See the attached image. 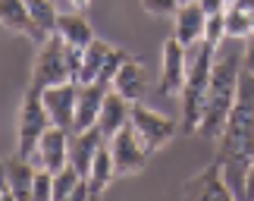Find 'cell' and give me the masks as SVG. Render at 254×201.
Returning a JSON list of instances; mask_svg holds the SVG:
<instances>
[{
	"label": "cell",
	"mask_w": 254,
	"mask_h": 201,
	"mask_svg": "<svg viewBox=\"0 0 254 201\" xmlns=\"http://www.w3.org/2000/svg\"><path fill=\"white\" fill-rule=\"evenodd\" d=\"M217 145V157L223 160V176L232 198L245 201V176L254 160V75H242V94Z\"/></svg>",
	"instance_id": "6da1fadb"
},
{
	"label": "cell",
	"mask_w": 254,
	"mask_h": 201,
	"mask_svg": "<svg viewBox=\"0 0 254 201\" xmlns=\"http://www.w3.org/2000/svg\"><path fill=\"white\" fill-rule=\"evenodd\" d=\"M242 51H232V38H226L217 47L213 57V75H210V91H207V107L201 117V135L220 138L223 129L229 123V113L236 107L239 94H242Z\"/></svg>",
	"instance_id": "7a4b0ae2"
},
{
	"label": "cell",
	"mask_w": 254,
	"mask_h": 201,
	"mask_svg": "<svg viewBox=\"0 0 254 201\" xmlns=\"http://www.w3.org/2000/svg\"><path fill=\"white\" fill-rule=\"evenodd\" d=\"M213 57H217V47H210L207 41L189 47V75H185V88L179 94L185 135L201 129V117H204L207 91H210V75H213Z\"/></svg>",
	"instance_id": "3957f363"
},
{
	"label": "cell",
	"mask_w": 254,
	"mask_h": 201,
	"mask_svg": "<svg viewBox=\"0 0 254 201\" xmlns=\"http://www.w3.org/2000/svg\"><path fill=\"white\" fill-rule=\"evenodd\" d=\"M51 113L44 107V98H41V88L28 85L25 94H22V104H19V123H16V151L22 157H32L38 141L47 129H51Z\"/></svg>",
	"instance_id": "277c9868"
},
{
	"label": "cell",
	"mask_w": 254,
	"mask_h": 201,
	"mask_svg": "<svg viewBox=\"0 0 254 201\" xmlns=\"http://www.w3.org/2000/svg\"><path fill=\"white\" fill-rule=\"evenodd\" d=\"M60 82H72V66H69V47L60 35H51L44 44H38V57L32 63V82L35 88H51Z\"/></svg>",
	"instance_id": "5b68a950"
},
{
	"label": "cell",
	"mask_w": 254,
	"mask_h": 201,
	"mask_svg": "<svg viewBox=\"0 0 254 201\" xmlns=\"http://www.w3.org/2000/svg\"><path fill=\"white\" fill-rule=\"evenodd\" d=\"M129 126L135 129V135L141 138V145L148 148V154H157L160 148H167L170 141L176 138V132L182 126L163 113L144 107V104H132V117H129Z\"/></svg>",
	"instance_id": "8992f818"
},
{
	"label": "cell",
	"mask_w": 254,
	"mask_h": 201,
	"mask_svg": "<svg viewBox=\"0 0 254 201\" xmlns=\"http://www.w3.org/2000/svg\"><path fill=\"white\" fill-rule=\"evenodd\" d=\"M189 75V47L176 38H167L160 51V94L163 98H179Z\"/></svg>",
	"instance_id": "52a82bcc"
},
{
	"label": "cell",
	"mask_w": 254,
	"mask_h": 201,
	"mask_svg": "<svg viewBox=\"0 0 254 201\" xmlns=\"http://www.w3.org/2000/svg\"><path fill=\"white\" fill-rule=\"evenodd\" d=\"M182 198H194V201H226L232 198L226 176H223V160L217 157L213 164H207L204 170H198L194 176H189V183L182 186Z\"/></svg>",
	"instance_id": "ba28073f"
},
{
	"label": "cell",
	"mask_w": 254,
	"mask_h": 201,
	"mask_svg": "<svg viewBox=\"0 0 254 201\" xmlns=\"http://www.w3.org/2000/svg\"><path fill=\"white\" fill-rule=\"evenodd\" d=\"M110 148H113V160H116V173L120 176H132L148 164V148L141 145V138L135 135L132 126H123L116 135L110 138Z\"/></svg>",
	"instance_id": "9c48e42d"
},
{
	"label": "cell",
	"mask_w": 254,
	"mask_h": 201,
	"mask_svg": "<svg viewBox=\"0 0 254 201\" xmlns=\"http://www.w3.org/2000/svg\"><path fill=\"white\" fill-rule=\"evenodd\" d=\"M41 98H44V107H47V113H51L54 126L72 132V126H75V104H79V85L75 82L51 85V88H41Z\"/></svg>",
	"instance_id": "30bf717a"
},
{
	"label": "cell",
	"mask_w": 254,
	"mask_h": 201,
	"mask_svg": "<svg viewBox=\"0 0 254 201\" xmlns=\"http://www.w3.org/2000/svg\"><path fill=\"white\" fill-rule=\"evenodd\" d=\"M38 164L32 157H22L16 151L3 164V201H28L32 198V183H35Z\"/></svg>",
	"instance_id": "8fae6325"
},
{
	"label": "cell",
	"mask_w": 254,
	"mask_h": 201,
	"mask_svg": "<svg viewBox=\"0 0 254 201\" xmlns=\"http://www.w3.org/2000/svg\"><path fill=\"white\" fill-rule=\"evenodd\" d=\"M69 141H72V132L69 129H60V126H51L38 141L32 160L38 167L51 170V173H60V170L69 164Z\"/></svg>",
	"instance_id": "7c38bea8"
},
{
	"label": "cell",
	"mask_w": 254,
	"mask_h": 201,
	"mask_svg": "<svg viewBox=\"0 0 254 201\" xmlns=\"http://www.w3.org/2000/svg\"><path fill=\"white\" fill-rule=\"evenodd\" d=\"M204 25H207V13L201 9L198 0H189L173 16V38L182 41L185 47H194L204 41Z\"/></svg>",
	"instance_id": "4fadbf2b"
},
{
	"label": "cell",
	"mask_w": 254,
	"mask_h": 201,
	"mask_svg": "<svg viewBox=\"0 0 254 201\" xmlns=\"http://www.w3.org/2000/svg\"><path fill=\"white\" fill-rule=\"evenodd\" d=\"M0 22H3L6 32L22 35V38H28V41H35V44H44L47 38H51V35H44L41 28L35 25L25 0H0Z\"/></svg>",
	"instance_id": "5bb4252c"
},
{
	"label": "cell",
	"mask_w": 254,
	"mask_h": 201,
	"mask_svg": "<svg viewBox=\"0 0 254 201\" xmlns=\"http://www.w3.org/2000/svg\"><path fill=\"white\" fill-rule=\"evenodd\" d=\"M107 91H110V85H107V82L79 85V104H75V126H72V132H85V129L97 126Z\"/></svg>",
	"instance_id": "9a60e30c"
},
{
	"label": "cell",
	"mask_w": 254,
	"mask_h": 201,
	"mask_svg": "<svg viewBox=\"0 0 254 201\" xmlns=\"http://www.w3.org/2000/svg\"><path fill=\"white\" fill-rule=\"evenodd\" d=\"M110 88L120 91L129 104H141L144 91H148V72H144V63L135 60V57H129V60L120 66V72L113 75Z\"/></svg>",
	"instance_id": "2e32d148"
},
{
	"label": "cell",
	"mask_w": 254,
	"mask_h": 201,
	"mask_svg": "<svg viewBox=\"0 0 254 201\" xmlns=\"http://www.w3.org/2000/svg\"><path fill=\"white\" fill-rule=\"evenodd\" d=\"M104 141H107V135L101 132V126H91V129H85V132H72V141H69V164L79 170L82 176H88L91 160H94L97 151H101Z\"/></svg>",
	"instance_id": "e0dca14e"
},
{
	"label": "cell",
	"mask_w": 254,
	"mask_h": 201,
	"mask_svg": "<svg viewBox=\"0 0 254 201\" xmlns=\"http://www.w3.org/2000/svg\"><path fill=\"white\" fill-rule=\"evenodd\" d=\"M110 54H113V44H107V41H101V38H94V41L82 51V66H79V72H75V85L101 82L104 66H107V60H110Z\"/></svg>",
	"instance_id": "ac0fdd59"
},
{
	"label": "cell",
	"mask_w": 254,
	"mask_h": 201,
	"mask_svg": "<svg viewBox=\"0 0 254 201\" xmlns=\"http://www.w3.org/2000/svg\"><path fill=\"white\" fill-rule=\"evenodd\" d=\"M129 117H132V104L126 101L120 91L110 88V91H107V98H104V107H101V120H97L101 132H104L107 138H113L123 126H129Z\"/></svg>",
	"instance_id": "d6986e66"
},
{
	"label": "cell",
	"mask_w": 254,
	"mask_h": 201,
	"mask_svg": "<svg viewBox=\"0 0 254 201\" xmlns=\"http://www.w3.org/2000/svg\"><path fill=\"white\" fill-rule=\"evenodd\" d=\"M120 176L116 173V160H113V148H110V138L101 145V151L94 154L91 160V170H88V183H91V198H101L107 192V186Z\"/></svg>",
	"instance_id": "ffe728a7"
},
{
	"label": "cell",
	"mask_w": 254,
	"mask_h": 201,
	"mask_svg": "<svg viewBox=\"0 0 254 201\" xmlns=\"http://www.w3.org/2000/svg\"><path fill=\"white\" fill-rule=\"evenodd\" d=\"M57 35H60L69 47H88L94 41V28L82 16V9H75V13H60V19H57Z\"/></svg>",
	"instance_id": "44dd1931"
},
{
	"label": "cell",
	"mask_w": 254,
	"mask_h": 201,
	"mask_svg": "<svg viewBox=\"0 0 254 201\" xmlns=\"http://www.w3.org/2000/svg\"><path fill=\"white\" fill-rule=\"evenodd\" d=\"M251 9H245L242 3H229L226 6V38L232 41H245L251 35Z\"/></svg>",
	"instance_id": "7402d4cb"
},
{
	"label": "cell",
	"mask_w": 254,
	"mask_h": 201,
	"mask_svg": "<svg viewBox=\"0 0 254 201\" xmlns=\"http://www.w3.org/2000/svg\"><path fill=\"white\" fill-rule=\"evenodd\" d=\"M28 13H32L35 25L41 28L44 35H57V19H60V13H57V3L54 0H25Z\"/></svg>",
	"instance_id": "603a6c76"
},
{
	"label": "cell",
	"mask_w": 254,
	"mask_h": 201,
	"mask_svg": "<svg viewBox=\"0 0 254 201\" xmlns=\"http://www.w3.org/2000/svg\"><path fill=\"white\" fill-rule=\"evenodd\" d=\"M79 183H82V173L72 164H66L60 173H54V201H69Z\"/></svg>",
	"instance_id": "cb8c5ba5"
},
{
	"label": "cell",
	"mask_w": 254,
	"mask_h": 201,
	"mask_svg": "<svg viewBox=\"0 0 254 201\" xmlns=\"http://www.w3.org/2000/svg\"><path fill=\"white\" fill-rule=\"evenodd\" d=\"M204 41L210 47H220L226 41V13H213L207 16V25H204Z\"/></svg>",
	"instance_id": "d4e9b609"
},
{
	"label": "cell",
	"mask_w": 254,
	"mask_h": 201,
	"mask_svg": "<svg viewBox=\"0 0 254 201\" xmlns=\"http://www.w3.org/2000/svg\"><path fill=\"white\" fill-rule=\"evenodd\" d=\"M32 201H54V173L38 167L35 183H32Z\"/></svg>",
	"instance_id": "484cf974"
},
{
	"label": "cell",
	"mask_w": 254,
	"mask_h": 201,
	"mask_svg": "<svg viewBox=\"0 0 254 201\" xmlns=\"http://www.w3.org/2000/svg\"><path fill=\"white\" fill-rule=\"evenodd\" d=\"M182 6V0H141V9L148 16H157V19H173L176 16V9Z\"/></svg>",
	"instance_id": "4316f807"
},
{
	"label": "cell",
	"mask_w": 254,
	"mask_h": 201,
	"mask_svg": "<svg viewBox=\"0 0 254 201\" xmlns=\"http://www.w3.org/2000/svg\"><path fill=\"white\" fill-rule=\"evenodd\" d=\"M242 69H245V75H254V35L242 41Z\"/></svg>",
	"instance_id": "83f0119b"
},
{
	"label": "cell",
	"mask_w": 254,
	"mask_h": 201,
	"mask_svg": "<svg viewBox=\"0 0 254 201\" xmlns=\"http://www.w3.org/2000/svg\"><path fill=\"white\" fill-rule=\"evenodd\" d=\"M201 3V9L207 16H213V13H226V6H229V0H198Z\"/></svg>",
	"instance_id": "f1b7e54d"
},
{
	"label": "cell",
	"mask_w": 254,
	"mask_h": 201,
	"mask_svg": "<svg viewBox=\"0 0 254 201\" xmlns=\"http://www.w3.org/2000/svg\"><path fill=\"white\" fill-rule=\"evenodd\" d=\"M245 201H254V160H251L248 176H245Z\"/></svg>",
	"instance_id": "f546056e"
},
{
	"label": "cell",
	"mask_w": 254,
	"mask_h": 201,
	"mask_svg": "<svg viewBox=\"0 0 254 201\" xmlns=\"http://www.w3.org/2000/svg\"><path fill=\"white\" fill-rule=\"evenodd\" d=\"M69 3H72L75 9H82V13H85V6H88V3H91V0H69Z\"/></svg>",
	"instance_id": "4dcf8cb0"
},
{
	"label": "cell",
	"mask_w": 254,
	"mask_h": 201,
	"mask_svg": "<svg viewBox=\"0 0 254 201\" xmlns=\"http://www.w3.org/2000/svg\"><path fill=\"white\" fill-rule=\"evenodd\" d=\"M236 3H242L245 9H251V13H254V0H236Z\"/></svg>",
	"instance_id": "1f68e13d"
},
{
	"label": "cell",
	"mask_w": 254,
	"mask_h": 201,
	"mask_svg": "<svg viewBox=\"0 0 254 201\" xmlns=\"http://www.w3.org/2000/svg\"><path fill=\"white\" fill-rule=\"evenodd\" d=\"M251 35H254V16H251Z\"/></svg>",
	"instance_id": "d6a6232c"
},
{
	"label": "cell",
	"mask_w": 254,
	"mask_h": 201,
	"mask_svg": "<svg viewBox=\"0 0 254 201\" xmlns=\"http://www.w3.org/2000/svg\"><path fill=\"white\" fill-rule=\"evenodd\" d=\"M229 3H236V0H229Z\"/></svg>",
	"instance_id": "836d02e7"
},
{
	"label": "cell",
	"mask_w": 254,
	"mask_h": 201,
	"mask_svg": "<svg viewBox=\"0 0 254 201\" xmlns=\"http://www.w3.org/2000/svg\"><path fill=\"white\" fill-rule=\"evenodd\" d=\"M182 3H189V0H182Z\"/></svg>",
	"instance_id": "e575fe53"
}]
</instances>
